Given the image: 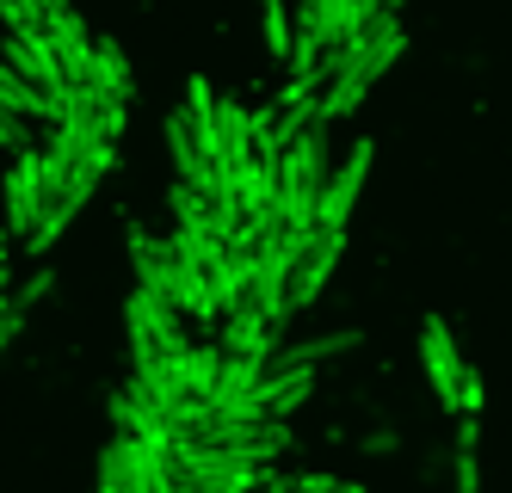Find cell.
<instances>
[{
	"label": "cell",
	"mask_w": 512,
	"mask_h": 493,
	"mask_svg": "<svg viewBox=\"0 0 512 493\" xmlns=\"http://www.w3.org/2000/svg\"><path fill=\"white\" fill-rule=\"evenodd\" d=\"M44 0H0V25L7 31H19V37H38L44 31Z\"/></svg>",
	"instance_id": "9"
},
{
	"label": "cell",
	"mask_w": 512,
	"mask_h": 493,
	"mask_svg": "<svg viewBox=\"0 0 512 493\" xmlns=\"http://www.w3.org/2000/svg\"><path fill=\"white\" fill-rule=\"evenodd\" d=\"M44 7H56V0H44Z\"/></svg>",
	"instance_id": "14"
},
{
	"label": "cell",
	"mask_w": 512,
	"mask_h": 493,
	"mask_svg": "<svg viewBox=\"0 0 512 493\" xmlns=\"http://www.w3.org/2000/svg\"><path fill=\"white\" fill-rule=\"evenodd\" d=\"M334 124L309 118L297 136H290L278 148V179H272V216L284 222V229H315V198H321V179L327 167H334V136H327Z\"/></svg>",
	"instance_id": "1"
},
{
	"label": "cell",
	"mask_w": 512,
	"mask_h": 493,
	"mask_svg": "<svg viewBox=\"0 0 512 493\" xmlns=\"http://www.w3.org/2000/svg\"><path fill=\"white\" fill-rule=\"evenodd\" d=\"M38 136H31L25 118H13V111H0V148H31Z\"/></svg>",
	"instance_id": "10"
},
{
	"label": "cell",
	"mask_w": 512,
	"mask_h": 493,
	"mask_svg": "<svg viewBox=\"0 0 512 493\" xmlns=\"http://www.w3.org/2000/svg\"><path fill=\"white\" fill-rule=\"evenodd\" d=\"M371 161H377V142H352V155L327 167L321 198H315V229H346V222H352V204L364 198Z\"/></svg>",
	"instance_id": "4"
},
{
	"label": "cell",
	"mask_w": 512,
	"mask_h": 493,
	"mask_svg": "<svg viewBox=\"0 0 512 493\" xmlns=\"http://www.w3.org/2000/svg\"><path fill=\"white\" fill-rule=\"evenodd\" d=\"M124 327H130V358H136V376L155 370L167 352H179V339H186V327H179V315L167 309V302L155 290H142L124 302Z\"/></svg>",
	"instance_id": "3"
},
{
	"label": "cell",
	"mask_w": 512,
	"mask_h": 493,
	"mask_svg": "<svg viewBox=\"0 0 512 493\" xmlns=\"http://www.w3.org/2000/svg\"><path fill=\"white\" fill-rule=\"evenodd\" d=\"M364 450H371V457H389V450H395V432H371V438H364Z\"/></svg>",
	"instance_id": "11"
},
{
	"label": "cell",
	"mask_w": 512,
	"mask_h": 493,
	"mask_svg": "<svg viewBox=\"0 0 512 493\" xmlns=\"http://www.w3.org/2000/svg\"><path fill=\"white\" fill-rule=\"evenodd\" d=\"M346 259V229H303L284 272V315H309Z\"/></svg>",
	"instance_id": "2"
},
{
	"label": "cell",
	"mask_w": 512,
	"mask_h": 493,
	"mask_svg": "<svg viewBox=\"0 0 512 493\" xmlns=\"http://www.w3.org/2000/svg\"><path fill=\"white\" fill-rule=\"evenodd\" d=\"M0 198H7V229H13V235H31V222H38V210H44L38 142H31V148H13V167H7V185H0Z\"/></svg>",
	"instance_id": "6"
},
{
	"label": "cell",
	"mask_w": 512,
	"mask_h": 493,
	"mask_svg": "<svg viewBox=\"0 0 512 493\" xmlns=\"http://www.w3.org/2000/svg\"><path fill=\"white\" fill-rule=\"evenodd\" d=\"M383 7H389V13H401V7H408V0H383Z\"/></svg>",
	"instance_id": "12"
},
{
	"label": "cell",
	"mask_w": 512,
	"mask_h": 493,
	"mask_svg": "<svg viewBox=\"0 0 512 493\" xmlns=\"http://www.w3.org/2000/svg\"><path fill=\"white\" fill-rule=\"evenodd\" d=\"M260 37L278 62L290 56V0H260Z\"/></svg>",
	"instance_id": "8"
},
{
	"label": "cell",
	"mask_w": 512,
	"mask_h": 493,
	"mask_svg": "<svg viewBox=\"0 0 512 493\" xmlns=\"http://www.w3.org/2000/svg\"><path fill=\"white\" fill-rule=\"evenodd\" d=\"M56 7H75V0H56Z\"/></svg>",
	"instance_id": "13"
},
{
	"label": "cell",
	"mask_w": 512,
	"mask_h": 493,
	"mask_svg": "<svg viewBox=\"0 0 512 493\" xmlns=\"http://www.w3.org/2000/svg\"><path fill=\"white\" fill-rule=\"evenodd\" d=\"M420 358H426V383H432L438 407L457 413V376H463V358H457V346H451L445 315H426V321H420Z\"/></svg>",
	"instance_id": "5"
},
{
	"label": "cell",
	"mask_w": 512,
	"mask_h": 493,
	"mask_svg": "<svg viewBox=\"0 0 512 493\" xmlns=\"http://www.w3.org/2000/svg\"><path fill=\"white\" fill-rule=\"evenodd\" d=\"M87 87H93V93H112V99H130V93H136V81H130V56L112 44V37H93Z\"/></svg>",
	"instance_id": "7"
}]
</instances>
